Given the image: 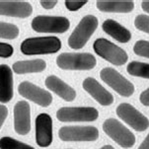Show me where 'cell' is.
<instances>
[{
	"instance_id": "obj_1",
	"label": "cell",
	"mask_w": 149,
	"mask_h": 149,
	"mask_svg": "<svg viewBox=\"0 0 149 149\" xmlns=\"http://www.w3.org/2000/svg\"><path fill=\"white\" fill-rule=\"evenodd\" d=\"M20 49L26 55L55 54L61 49V41L56 37L29 38L22 42Z\"/></svg>"
},
{
	"instance_id": "obj_2",
	"label": "cell",
	"mask_w": 149,
	"mask_h": 149,
	"mask_svg": "<svg viewBox=\"0 0 149 149\" xmlns=\"http://www.w3.org/2000/svg\"><path fill=\"white\" fill-rule=\"evenodd\" d=\"M98 27V19L93 15H87L80 21L68 38V45L72 49H80L87 44Z\"/></svg>"
},
{
	"instance_id": "obj_3",
	"label": "cell",
	"mask_w": 149,
	"mask_h": 149,
	"mask_svg": "<svg viewBox=\"0 0 149 149\" xmlns=\"http://www.w3.org/2000/svg\"><path fill=\"white\" fill-rule=\"evenodd\" d=\"M94 55L64 52L56 57V65L64 70H90L96 66Z\"/></svg>"
},
{
	"instance_id": "obj_4",
	"label": "cell",
	"mask_w": 149,
	"mask_h": 149,
	"mask_svg": "<svg viewBox=\"0 0 149 149\" xmlns=\"http://www.w3.org/2000/svg\"><path fill=\"white\" fill-rule=\"evenodd\" d=\"M93 49L95 52L102 58L115 65H123L127 61L128 56L127 52L122 47L113 44L112 42L101 38L96 40L93 44Z\"/></svg>"
},
{
	"instance_id": "obj_5",
	"label": "cell",
	"mask_w": 149,
	"mask_h": 149,
	"mask_svg": "<svg viewBox=\"0 0 149 149\" xmlns=\"http://www.w3.org/2000/svg\"><path fill=\"white\" fill-rule=\"evenodd\" d=\"M103 130L106 134L123 148H130L135 143V136L116 118H108L103 123Z\"/></svg>"
},
{
	"instance_id": "obj_6",
	"label": "cell",
	"mask_w": 149,
	"mask_h": 149,
	"mask_svg": "<svg viewBox=\"0 0 149 149\" xmlns=\"http://www.w3.org/2000/svg\"><path fill=\"white\" fill-rule=\"evenodd\" d=\"M31 26L38 33L62 34L69 29L70 22L67 18L60 16H37L33 19Z\"/></svg>"
},
{
	"instance_id": "obj_7",
	"label": "cell",
	"mask_w": 149,
	"mask_h": 149,
	"mask_svg": "<svg viewBox=\"0 0 149 149\" xmlns=\"http://www.w3.org/2000/svg\"><path fill=\"white\" fill-rule=\"evenodd\" d=\"M101 79L123 97H130L134 93V86L117 70L106 67L100 72Z\"/></svg>"
},
{
	"instance_id": "obj_8",
	"label": "cell",
	"mask_w": 149,
	"mask_h": 149,
	"mask_svg": "<svg viewBox=\"0 0 149 149\" xmlns=\"http://www.w3.org/2000/svg\"><path fill=\"white\" fill-rule=\"evenodd\" d=\"M99 117L95 108L91 107H64L56 112L59 122H94Z\"/></svg>"
},
{
	"instance_id": "obj_9",
	"label": "cell",
	"mask_w": 149,
	"mask_h": 149,
	"mask_svg": "<svg viewBox=\"0 0 149 149\" xmlns=\"http://www.w3.org/2000/svg\"><path fill=\"white\" fill-rule=\"evenodd\" d=\"M117 115L136 131H144L149 127L148 118L127 103H123L118 106Z\"/></svg>"
},
{
	"instance_id": "obj_10",
	"label": "cell",
	"mask_w": 149,
	"mask_h": 149,
	"mask_svg": "<svg viewBox=\"0 0 149 149\" xmlns=\"http://www.w3.org/2000/svg\"><path fill=\"white\" fill-rule=\"evenodd\" d=\"M58 136L63 141H95L99 137V131L94 127H63Z\"/></svg>"
},
{
	"instance_id": "obj_11",
	"label": "cell",
	"mask_w": 149,
	"mask_h": 149,
	"mask_svg": "<svg viewBox=\"0 0 149 149\" xmlns=\"http://www.w3.org/2000/svg\"><path fill=\"white\" fill-rule=\"evenodd\" d=\"M18 92L22 97L36 103L41 107H49L52 102V96L49 92L29 81H24L18 86Z\"/></svg>"
},
{
	"instance_id": "obj_12",
	"label": "cell",
	"mask_w": 149,
	"mask_h": 149,
	"mask_svg": "<svg viewBox=\"0 0 149 149\" xmlns=\"http://www.w3.org/2000/svg\"><path fill=\"white\" fill-rule=\"evenodd\" d=\"M14 130L21 135L31 130V110L26 101H20L14 107Z\"/></svg>"
},
{
	"instance_id": "obj_13",
	"label": "cell",
	"mask_w": 149,
	"mask_h": 149,
	"mask_svg": "<svg viewBox=\"0 0 149 149\" xmlns=\"http://www.w3.org/2000/svg\"><path fill=\"white\" fill-rule=\"evenodd\" d=\"M36 141L40 147H47L52 142V120L47 113L36 118Z\"/></svg>"
},
{
	"instance_id": "obj_14",
	"label": "cell",
	"mask_w": 149,
	"mask_h": 149,
	"mask_svg": "<svg viewBox=\"0 0 149 149\" xmlns=\"http://www.w3.org/2000/svg\"><path fill=\"white\" fill-rule=\"evenodd\" d=\"M83 89L88 92L102 106H110L113 103V97L107 89H105L95 78L89 77L82 83Z\"/></svg>"
},
{
	"instance_id": "obj_15",
	"label": "cell",
	"mask_w": 149,
	"mask_h": 149,
	"mask_svg": "<svg viewBox=\"0 0 149 149\" xmlns=\"http://www.w3.org/2000/svg\"><path fill=\"white\" fill-rule=\"evenodd\" d=\"M33 13V7L26 1H0V15L17 18H28Z\"/></svg>"
},
{
	"instance_id": "obj_16",
	"label": "cell",
	"mask_w": 149,
	"mask_h": 149,
	"mask_svg": "<svg viewBox=\"0 0 149 149\" xmlns=\"http://www.w3.org/2000/svg\"><path fill=\"white\" fill-rule=\"evenodd\" d=\"M45 86L47 89L52 91L57 96L62 98L67 102H71L76 97V92L72 87L62 81L60 78L56 77L55 75H50L45 79Z\"/></svg>"
},
{
	"instance_id": "obj_17",
	"label": "cell",
	"mask_w": 149,
	"mask_h": 149,
	"mask_svg": "<svg viewBox=\"0 0 149 149\" xmlns=\"http://www.w3.org/2000/svg\"><path fill=\"white\" fill-rule=\"evenodd\" d=\"M13 73L7 64H0V102L8 103L13 98Z\"/></svg>"
},
{
	"instance_id": "obj_18",
	"label": "cell",
	"mask_w": 149,
	"mask_h": 149,
	"mask_svg": "<svg viewBox=\"0 0 149 149\" xmlns=\"http://www.w3.org/2000/svg\"><path fill=\"white\" fill-rule=\"evenodd\" d=\"M103 31L106 34H108L109 36L113 38L115 40H117L118 42L125 44L128 42L131 39V34L128 31L127 28H125L123 25H120V23H118L115 20L108 19L103 23L102 25Z\"/></svg>"
},
{
	"instance_id": "obj_19",
	"label": "cell",
	"mask_w": 149,
	"mask_h": 149,
	"mask_svg": "<svg viewBox=\"0 0 149 149\" xmlns=\"http://www.w3.org/2000/svg\"><path fill=\"white\" fill-rule=\"evenodd\" d=\"M96 6L106 13H130L134 9L133 1H97Z\"/></svg>"
},
{
	"instance_id": "obj_20",
	"label": "cell",
	"mask_w": 149,
	"mask_h": 149,
	"mask_svg": "<svg viewBox=\"0 0 149 149\" xmlns=\"http://www.w3.org/2000/svg\"><path fill=\"white\" fill-rule=\"evenodd\" d=\"M47 67V63L42 59L23 60L17 61L13 64V71L17 74H26V73H36L44 71Z\"/></svg>"
},
{
	"instance_id": "obj_21",
	"label": "cell",
	"mask_w": 149,
	"mask_h": 149,
	"mask_svg": "<svg viewBox=\"0 0 149 149\" xmlns=\"http://www.w3.org/2000/svg\"><path fill=\"white\" fill-rule=\"evenodd\" d=\"M127 71L131 76L147 78V79H149V63L131 61L127 65Z\"/></svg>"
},
{
	"instance_id": "obj_22",
	"label": "cell",
	"mask_w": 149,
	"mask_h": 149,
	"mask_svg": "<svg viewBox=\"0 0 149 149\" xmlns=\"http://www.w3.org/2000/svg\"><path fill=\"white\" fill-rule=\"evenodd\" d=\"M19 36V29L16 25L0 22V38L6 40H14Z\"/></svg>"
},
{
	"instance_id": "obj_23",
	"label": "cell",
	"mask_w": 149,
	"mask_h": 149,
	"mask_svg": "<svg viewBox=\"0 0 149 149\" xmlns=\"http://www.w3.org/2000/svg\"><path fill=\"white\" fill-rule=\"evenodd\" d=\"M0 149H35L32 146L14 139L9 136H5L0 139Z\"/></svg>"
},
{
	"instance_id": "obj_24",
	"label": "cell",
	"mask_w": 149,
	"mask_h": 149,
	"mask_svg": "<svg viewBox=\"0 0 149 149\" xmlns=\"http://www.w3.org/2000/svg\"><path fill=\"white\" fill-rule=\"evenodd\" d=\"M133 52L139 56L149 58V42L147 41H137L133 47Z\"/></svg>"
},
{
	"instance_id": "obj_25",
	"label": "cell",
	"mask_w": 149,
	"mask_h": 149,
	"mask_svg": "<svg viewBox=\"0 0 149 149\" xmlns=\"http://www.w3.org/2000/svg\"><path fill=\"white\" fill-rule=\"evenodd\" d=\"M134 26L139 31L149 34V16L143 14L136 16L134 19Z\"/></svg>"
},
{
	"instance_id": "obj_26",
	"label": "cell",
	"mask_w": 149,
	"mask_h": 149,
	"mask_svg": "<svg viewBox=\"0 0 149 149\" xmlns=\"http://www.w3.org/2000/svg\"><path fill=\"white\" fill-rule=\"evenodd\" d=\"M14 52V49L11 45L5 44V42H0V57L3 58H8L12 56Z\"/></svg>"
},
{
	"instance_id": "obj_27",
	"label": "cell",
	"mask_w": 149,
	"mask_h": 149,
	"mask_svg": "<svg viewBox=\"0 0 149 149\" xmlns=\"http://www.w3.org/2000/svg\"><path fill=\"white\" fill-rule=\"evenodd\" d=\"M65 7L69 11H77L87 4V1H65Z\"/></svg>"
},
{
	"instance_id": "obj_28",
	"label": "cell",
	"mask_w": 149,
	"mask_h": 149,
	"mask_svg": "<svg viewBox=\"0 0 149 149\" xmlns=\"http://www.w3.org/2000/svg\"><path fill=\"white\" fill-rule=\"evenodd\" d=\"M7 116H8V109L4 105H0V128H1L5 120H6Z\"/></svg>"
},
{
	"instance_id": "obj_29",
	"label": "cell",
	"mask_w": 149,
	"mask_h": 149,
	"mask_svg": "<svg viewBox=\"0 0 149 149\" xmlns=\"http://www.w3.org/2000/svg\"><path fill=\"white\" fill-rule=\"evenodd\" d=\"M139 100H140L141 104H142L143 106L149 107V88L141 93L140 97H139Z\"/></svg>"
},
{
	"instance_id": "obj_30",
	"label": "cell",
	"mask_w": 149,
	"mask_h": 149,
	"mask_svg": "<svg viewBox=\"0 0 149 149\" xmlns=\"http://www.w3.org/2000/svg\"><path fill=\"white\" fill-rule=\"evenodd\" d=\"M40 3L45 9H52L57 4V1H55V0H45V1H41Z\"/></svg>"
},
{
	"instance_id": "obj_31",
	"label": "cell",
	"mask_w": 149,
	"mask_h": 149,
	"mask_svg": "<svg viewBox=\"0 0 149 149\" xmlns=\"http://www.w3.org/2000/svg\"><path fill=\"white\" fill-rule=\"evenodd\" d=\"M138 149H149V133H148V135L146 136L144 141H143L139 147H138Z\"/></svg>"
},
{
	"instance_id": "obj_32",
	"label": "cell",
	"mask_w": 149,
	"mask_h": 149,
	"mask_svg": "<svg viewBox=\"0 0 149 149\" xmlns=\"http://www.w3.org/2000/svg\"><path fill=\"white\" fill-rule=\"evenodd\" d=\"M141 7H142L143 11L149 14V1H142L141 2Z\"/></svg>"
},
{
	"instance_id": "obj_33",
	"label": "cell",
	"mask_w": 149,
	"mask_h": 149,
	"mask_svg": "<svg viewBox=\"0 0 149 149\" xmlns=\"http://www.w3.org/2000/svg\"><path fill=\"white\" fill-rule=\"evenodd\" d=\"M100 149H115V148H113L112 145H105V146H103V147L100 148Z\"/></svg>"
}]
</instances>
